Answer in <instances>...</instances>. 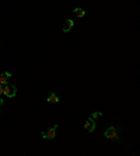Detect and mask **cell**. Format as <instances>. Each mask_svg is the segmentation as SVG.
<instances>
[{"instance_id":"cell-1","label":"cell","mask_w":140,"mask_h":156,"mask_svg":"<svg viewBox=\"0 0 140 156\" xmlns=\"http://www.w3.org/2000/svg\"><path fill=\"white\" fill-rule=\"evenodd\" d=\"M59 128V124H55L53 127L46 128V129L42 132V138L43 139H53L55 135H56V129Z\"/></svg>"},{"instance_id":"cell-2","label":"cell","mask_w":140,"mask_h":156,"mask_svg":"<svg viewBox=\"0 0 140 156\" xmlns=\"http://www.w3.org/2000/svg\"><path fill=\"white\" fill-rule=\"evenodd\" d=\"M3 94L6 96V97H14L15 94H17V87L14 86V84H4L3 86Z\"/></svg>"},{"instance_id":"cell-3","label":"cell","mask_w":140,"mask_h":156,"mask_svg":"<svg viewBox=\"0 0 140 156\" xmlns=\"http://www.w3.org/2000/svg\"><path fill=\"white\" fill-rule=\"evenodd\" d=\"M104 136L108 139H112V141H118L119 136H118V129L115 127H109L107 131L104 132Z\"/></svg>"},{"instance_id":"cell-4","label":"cell","mask_w":140,"mask_h":156,"mask_svg":"<svg viewBox=\"0 0 140 156\" xmlns=\"http://www.w3.org/2000/svg\"><path fill=\"white\" fill-rule=\"evenodd\" d=\"M84 129L87 131V132H94L95 131V120H93V118H87L86 122H84Z\"/></svg>"},{"instance_id":"cell-5","label":"cell","mask_w":140,"mask_h":156,"mask_svg":"<svg viewBox=\"0 0 140 156\" xmlns=\"http://www.w3.org/2000/svg\"><path fill=\"white\" fill-rule=\"evenodd\" d=\"M11 77V73L10 72H3L0 75V84H7L9 83V79Z\"/></svg>"},{"instance_id":"cell-6","label":"cell","mask_w":140,"mask_h":156,"mask_svg":"<svg viewBox=\"0 0 140 156\" xmlns=\"http://www.w3.org/2000/svg\"><path fill=\"white\" fill-rule=\"evenodd\" d=\"M73 26H74V21H73V20H70V18L66 20L65 24H63V28H62L63 30V33H69V31L73 28Z\"/></svg>"},{"instance_id":"cell-7","label":"cell","mask_w":140,"mask_h":156,"mask_svg":"<svg viewBox=\"0 0 140 156\" xmlns=\"http://www.w3.org/2000/svg\"><path fill=\"white\" fill-rule=\"evenodd\" d=\"M48 103H49V104H58V103H59V97H58V94L52 91V93H50V94L48 96Z\"/></svg>"},{"instance_id":"cell-8","label":"cell","mask_w":140,"mask_h":156,"mask_svg":"<svg viewBox=\"0 0 140 156\" xmlns=\"http://www.w3.org/2000/svg\"><path fill=\"white\" fill-rule=\"evenodd\" d=\"M73 13H74V14L77 16L79 18H83L84 16H86V11L83 10L81 7H76V9H73Z\"/></svg>"},{"instance_id":"cell-9","label":"cell","mask_w":140,"mask_h":156,"mask_svg":"<svg viewBox=\"0 0 140 156\" xmlns=\"http://www.w3.org/2000/svg\"><path fill=\"white\" fill-rule=\"evenodd\" d=\"M101 117H102V113H101V111H95V113H93L91 118H93V120H97V118H101Z\"/></svg>"},{"instance_id":"cell-10","label":"cell","mask_w":140,"mask_h":156,"mask_svg":"<svg viewBox=\"0 0 140 156\" xmlns=\"http://www.w3.org/2000/svg\"><path fill=\"white\" fill-rule=\"evenodd\" d=\"M3 94V84H0V96Z\"/></svg>"},{"instance_id":"cell-11","label":"cell","mask_w":140,"mask_h":156,"mask_svg":"<svg viewBox=\"0 0 140 156\" xmlns=\"http://www.w3.org/2000/svg\"><path fill=\"white\" fill-rule=\"evenodd\" d=\"M2 107H3V98L0 97V108H2Z\"/></svg>"},{"instance_id":"cell-12","label":"cell","mask_w":140,"mask_h":156,"mask_svg":"<svg viewBox=\"0 0 140 156\" xmlns=\"http://www.w3.org/2000/svg\"><path fill=\"white\" fill-rule=\"evenodd\" d=\"M88 2H91V0H88Z\"/></svg>"}]
</instances>
